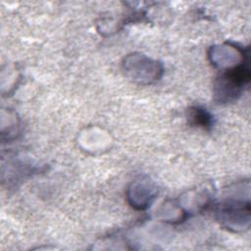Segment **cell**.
<instances>
[{
    "label": "cell",
    "instance_id": "obj_1",
    "mask_svg": "<svg viewBox=\"0 0 251 251\" xmlns=\"http://www.w3.org/2000/svg\"><path fill=\"white\" fill-rule=\"evenodd\" d=\"M250 77L249 69L246 66H240L226 71L222 75L216 83V96L221 102H227L235 99L248 83Z\"/></svg>",
    "mask_w": 251,
    "mask_h": 251
},
{
    "label": "cell",
    "instance_id": "obj_2",
    "mask_svg": "<svg viewBox=\"0 0 251 251\" xmlns=\"http://www.w3.org/2000/svg\"><path fill=\"white\" fill-rule=\"evenodd\" d=\"M187 117H188L189 123L196 126L208 128V127H211V126L213 125L212 116L206 109H203L201 107L194 106L189 108Z\"/></svg>",
    "mask_w": 251,
    "mask_h": 251
}]
</instances>
